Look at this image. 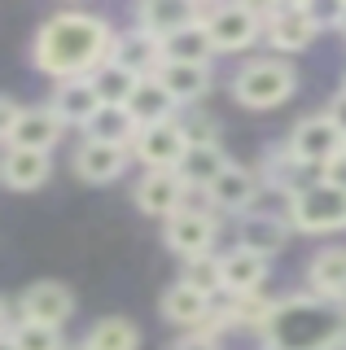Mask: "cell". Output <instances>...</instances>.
I'll return each instance as SVG.
<instances>
[{
    "label": "cell",
    "instance_id": "1",
    "mask_svg": "<svg viewBox=\"0 0 346 350\" xmlns=\"http://www.w3.org/2000/svg\"><path fill=\"white\" fill-rule=\"evenodd\" d=\"M114 40H118V31L105 18L83 14V9H66V14H53L36 31L31 57H36V70L53 75L57 83L92 79L114 57Z\"/></svg>",
    "mask_w": 346,
    "mask_h": 350
},
{
    "label": "cell",
    "instance_id": "2",
    "mask_svg": "<svg viewBox=\"0 0 346 350\" xmlns=\"http://www.w3.org/2000/svg\"><path fill=\"white\" fill-rule=\"evenodd\" d=\"M267 350H333L346 346V306L320 293L276 302L263 328Z\"/></svg>",
    "mask_w": 346,
    "mask_h": 350
},
{
    "label": "cell",
    "instance_id": "3",
    "mask_svg": "<svg viewBox=\"0 0 346 350\" xmlns=\"http://www.w3.org/2000/svg\"><path fill=\"white\" fill-rule=\"evenodd\" d=\"M294 83H298V75H294V66L285 57H254V62H245L241 70H237L232 96L241 105H250V109H272L294 92Z\"/></svg>",
    "mask_w": 346,
    "mask_h": 350
},
{
    "label": "cell",
    "instance_id": "4",
    "mask_svg": "<svg viewBox=\"0 0 346 350\" xmlns=\"http://www.w3.org/2000/svg\"><path fill=\"white\" fill-rule=\"evenodd\" d=\"M285 215L298 232H311V237L316 232H342L346 228V193L320 180V184H311L307 193H298Z\"/></svg>",
    "mask_w": 346,
    "mask_h": 350
},
{
    "label": "cell",
    "instance_id": "5",
    "mask_svg": "<svg viewBox=\"0 0 346 350\" xmlns=\"http://www.w3.org/2000/svg\"><path fill=\"white\" fill-rule=\"evenodd\" d=\"M202 27L211 31L215 53H241V49H250V44L267 31V22L250 5H215V9H207Z\"/></svg>",
    "mask_w": 346,
    "mask_h": 350
},
{
    "label": "cell",
    "instance_id": "6",
    "mask_svg": "<svg viewBox=\"0 0 346 350\" xmlns=\"http://www.w3.org/2000/svg\"><path fill=\"white\" fill-rule=\"evenodd\" d=\"M289 153H294L298 162H307V167H316L324 171L338 153H346V136L338 127H333V118L329 114H311V118H302V123L289 131Z\"/></svg>",
    "mask_w": 346,
    "mask_h": 350
},
{
    "label": "cell",
    "instance_id": "7",
    "mask_svg": "<svg viewBox=\"0 0 346 350\" xmlns=\"http://www.w3.org/2000/svg\"><path fill=\"white\" fill-rule=\"evenodd\" d=\"M263 22H267L263 36L276 44V53H298L320 36V18L311 5H272Z\"/></svg>",
    "mask_w": 346,
    "mask_h": 350
},
{
    "label": "cell",
    "instance_id": "8",
    "mask_svg": "<svg viewBox=\"0 0 346 350\" xmlns=\"http://www.w3.org/2000/svg\"><path fill=\"white\" fill-rule=\"evenodd\" d=\"M189 136L180 123H158V127H140L132 153L145 162L149 171H180V162L189 158Z\"/></svg>",
    "mask_w": 346,
    "mask_h": 350
},
{
    "label": "cell",
    "instance_id": "9",
    "mask_svg": "<svg viewBox=\"0 0 346 350\" xmlns=\"http://www.w3.org/2000/svg\"><path fill=\"white\" fill-rule=\"evenodd\" d=\"M263 189H267L263 171L228 162V167H224V175L207 189V202L215 206V211H241V215H250V211H254V202L263 197Z\"/></svg>",
    "mask_w": 346,
    "mask_h": 350
},
{
    "label": "cell",
    "instance_id": "10",
    "mask_svg": "<svg viewBox=\"0 0 346 350\" xmlns=\"http://www.w3.org/2000/svg\"><path fill=\"white\" fill-rule=\"evenodd\" d=\"M207 18V9L189 5V0H149V5H136V27L154 40H171L180 31L198 27Z\"/></svg>",
    "mask_w": 346,
    "mask_h": 350
},
{
    "label": "cell",
    "instance_id": "11",
    "mask_svg": "<svg viewBox=\"0 0 346 350\" xmlns=\"http://www.w3.org/2000/svg\"><path fill=\"white\" fill-rule=\"evenodd\" d=\"M167 245L185 258H198V254H211V241H215V215L198 211V206H185L167 219Z\"/></svg>",
    "mask_w": 346,
    "mask_h": 350
},
{
    "label": "cell",
    "instance_id": "12",
    "mask_svg": "<svg viewBox=\"0 0 346 350\" xmlns=\"http://www.w3.org/2000/svg\"><path fill=\"white\" fill-rule=\"evenodd\" d=\"M62 127L66 123L57 118L53 105H27L23 118H18V127L5 136V149H40V153H49L62 140Z\"/></svg>",
    "mask_w": 346,
    "mask_h": 350
},
{
    "label": "cell",
    "instance_id": "13",
    "mask_svg": "<svg viewBox=\"0 0 346 350\" xmlns=\"http://www.w3.org/2000/svg\"><path fill=\"white\" fill-rule=\"evenodd\" d=\"M185 193H189V184H185L180 171H149L136 189V206L145 215L171 219L176 211H185Z\"/></svg>",
    "mask_w": 346,
    "mask_h": 350
},
{
    "label": "cell",
    "instance_id": "14",
    "mask_svg": "<svg viewBox=\"0 0 346 350\" xmlns=\"http://www.w3.org/2000/svg\"><path fill=\"white\" fill-rule=\"evenodd\" d=\"M118 66H127V70L136 75V79H154V75L167 66V53H162V40L154 36H145V31H118V40H114V57Z\"/></svg>",
    "mask_w": 346,
    "mask_h": 350
},
{
    "label": "cell",
    "instance_id": "15",
    "mask_svg": "<svg viewBox=\"0 0 346 350\" xmlns=\"http://www.w3.org/2000/svg\"><path fill=\"white\" fill-rule=\"evenodd\" d=\"M132 162V149L123 145H101V140H83L79 153H75V171L83 175L88 184H110L127 171Z\"/></svg>",
    "mask_w": 346,
    "mask_h": 350
},
{
    "label": "cell",
    "instance_id": "16",
    "mask_svg": "<svg viewBox=\"0 0 346 350\" xmlns=\"http://www.w3.org/2000/svg\"><path fill=\"white\" fill-rule=\"evenodd\" d=\"M49 105L57 109V118L66 127H88L92 114L101 109V92H96L92 79H66V83L53 88V101Z\"/></svg>",
    "mask_w": 346,
    "mask_h": 350
},
{
    "label": "cell",
    "instance_id": "17",
    "mask_svg": "<svg viewBox=\"0 0 346 350\" xmlns=\"http://www.w3.org/2000/svg\"><path fill=\"white\" fill-rule=\"evenodd\" d=\"M267 280V258L254 254V250L237 245L232 254H224V293L228 298H250V293L263 289Z\"/></svg>",
    "mask_w": 346,
    "mask_h": 350
},
{
    "label": "cell",
    "instance_id": "18",
    "mask_svg": "<svg viewBox=\"0 0 346 350\" xmlns=\"http://www.w3.org/2000/svg\"><path fill=\"white\" fill-rule=\"evenodd\" d=\"M162 315H167L171 324H185V328H202L215 320V298H207V293H198L193 284L176 280L167 293H162Z\"/></svg>",
    "mask_w": 346,
    "mask_h": 350
},
{
    "label": "cell",
    "instance_id": "19",
    "mask_svg": "<svg viewBox=\"0 0 346 350\" xmlns=\"http://www.w3.org/2000/svg\"><path fill=\"white\" fill-rule=\"evenodd\" d=\"M263 180H267V189H276L280 197H289V202H294L298 193H307L311 184H320V175H316V167L298 162L294 153L285 149V153H272V158H267Z\"/></svg>",
    "mask_w": 346,
    "mask_h": 350
},
{
    "label": "cell",
    "instance_id": "20",
    "mask_svg": "<svg viewBox=\"0 0 346 350\" xmlns=\"http://www.w3.org/2000/svg\"><path fill=\"white\" fill-rule=\"evenodd\" d=\"M23 302H27L31 320H36V324H53V328H62V320H66L70 306H75L70 289H66V284H57V280H36L23 293Z\"/></svg>",
    "mask_w": 346,
    "mask_h": 350
},
{
    "label": "cell",
    "instance_id": "21",
    "mask_svg": "<svg viewBox=\"0 0 346 350\" xmlns=\"http://www.w3.org/2000/svg\"><path fill=\"white\" fill-rule=\"evenodd\" d=\"M176 105H180V101L158 83V75H154V79H140L136 92H132V101H127V109H132V118H136L140 127L176 123V118H171V114H176Z\"/></svg>",
    "mask_w": 346,
    "mask_h": 350
},
{
    "label": "cell",
    "instance_id": "22",
    "mask_svg": "<svg viewBox=\"0 0 346 350\" xmlns=\"http://www.w3.org/2000/svg\"><path fill=\"white\" fill-rule=\"evenodd\" d=\"M83 131H88V140H101V145H123V149H132L136 136H140V123L132 118V109H127V105H101Z\"/></svg>",
    "mask_w": 346,
    "mask_h": 350
},
{
    "label": "cell",
    "instance_id": "23",
    "mask_svg": "<svg viewBox=\"0 0 346 350\" xmlns=\"http://www.w3.org/2000/svg\"><path fill=\"white\" fill-rule=\"evenodd\" d=\"M158 83L167 88V92L176 96L180 105H189V101H202V96H207V88H211V66L167 62V66L158 70Z\"/></svg>",
    "mask_w": 346,
    "mask_h": 350
},
{
    "label": "cell",
    "instance_id": "24",
    "mask_svg": "<svg viewBox=\"0 0 346 350\" xmlns=\"http://www.w3.org/2000/svg\"><path fill=\"white\" fill-rule=\"evenodd\" d=\"M307 276H311V293L342 302V298H346V250H342V245L320 250V254L311 258Z\"/></svg>",
    "mask_w": 346,
    "mask_h": 350
},
{
    "label": "cell",
    "instance_id": "25",
    "mask_svg": "<svg viewBox=\"0 0 346 350\" xmlns=\"http://www.w3.org/2000/svg\"><path fill=\"white\" fill-rule=\"evenodd\" d=\"M49 153L40 149H5V184L18 193L27 189H40V184L49 180Z\"/></svg>",
    "mask_w": 346,
    "mask_h": 350
},
{
    "label": "cell",
    "instance_id": "26",
    "mask_svg": "<svg viewBox=\"0 0 346 350\" xmlns=\"http://www.w3.org/2000/svg\"><path fill=\"white\" fill-rule=\"evenodd\" d=\"M224 167H228V158H224L219 145H193L189 158L180 162V175H185L189 189H211V184L224 175Z\"/></svg>",
    "mask_w": 346,
    "mask_h": 350
},
{
    "label": "cell",
    "instance_id": "27",
    "mask_svg": "<svg viewBox=\"0 0 346 350\" xmlns=\"http://www.w3.org/2000/svg\"><path fill=\"white\" fill-rule=\"evenodd\" d=\"M162 53H167V62L207 66V62H211V53H215V40H211V31L198 22V27H189V31H180V36L162 40Z\"/></svg>",
    "mask_w": 346,
    "mask_h": 350
},
{
    "label": "cell",
    "instance_id": "28",
    "mask_svg": "<svg viewBox=\"0 0 346 350\" xmlns=\"http://www.w3.org/2000/svg\"><path fill=\"white\" fill-rule=\"evenodd\" d=\"M241 245L254 250V254H276L285 245V224L276 215H245L241 219Z\"/></svg>",
    "mask_w": 346,
    "mask_h": 350
},
{
    "label": "cell",
    "instance_id": "29",
    "mask_svg": "<svg viewBox=\"0 0 346 350\" xmlns=\"http://www.w3.org/2000/svg\"><path fill=\"white\" fill-rule=\"evenodd\" d=\"M92 83H96V92H101V105H127L132 101V92H136V75L127 70V66H118V62H105L101 70L92 75Z\"/></svg>",
    "mask_w": 346,
    "mask_h": 350
},
{
    "label": "cell",
    "instance_id": "30",
    "mask_svg": "<svg viewBox=\"0 0 346 350\" xmlns=\"http://www.w3.org/2000/svg\"><path fill=\"white\" fill-rule=\"evenodd\" d=\"M88 346L96 350H136V324L132 320H123V315H105V320H96L92 324V333L83 337Z\"/></svg>",
    "mask_w": 346,
    "mask_h": 350
},
{
    "label": "cell",
    "instance_id": "31",
    "mask_svg": "<svg viewBox=\"0 0 346 350\" xmlns=\"http://www.w3.org/2000/svg\"><path fill=\"white\" fill-rule=\"evenodd\" d=\"M180 280L193 284L198 293H207V298H219V293H224V258H215V254L185 258V271H180Z\"/></svg>",
    "mask_w": 346,
    "mask_h": 350
},
{
    "label": "cell",
    "instance_id": "32",
    "mask_svg": "<svg viewBox=\"0 0 346 350\" xmlns=\"http://www.w3.org/2000/svg\"><path fill=\"white\" fill-rule=\"evenodd\" d=\"M14 342L18 350H66V342H62V328H53V324H23L14 333Z\"/></svg>",
    "mask_w": 346,
    "mask_h": 350
},
{
    "label": "cell",
    "instance_id": "33",
    "mask_svg": "<svg viewBox=\"0 0 346 350\" xmlns=\"http://www.w3.org/2000/svg\"><path fill=\"white\" fill-rule=\"evenodd\" d=\"M180 127H185V136H189V145H219L215 140V123L211 118H202V114H193V118H176Z\"/></svg>",
    "mask_w": 346,
    "mask_h": 350
},
{
    "label": "cell",
    "instance_id": "34",
    "mask_svg": "<svg viewBox=\"0 0 346 350\" xmlns=\"http://www.w3.org/2000/svg\"><path fill=\"white\" fill-rule=\"evenodd\" d=\"M23 109H27V105H18L14 96H5V101H0V136H9V131L18 127V118H23Z\"/></svg>",
    "mask_w": 346,
    "mask_h": 350
},
{
    "label": "cell",
    "instance_id": "35",
    "mask_svg": "<svg viewBox=\"0 0 346 350\" xmlns=\"http://www.w3.org/2000/svg\"><path fill=\"white\" fill-rule=\"evenodd\" d=\"M320 180H324V184H333V189H342V193H346V153H338V158H333L329 167L320 171Z\"/></svg>",
    "mask_w": 346,
    "mask_h": 350
},
{
    "label": "cell",
    "instance_id": "36",
    "mask_svg": "<svg viewBox=\"0 0 346 350\" xmlns=\"http://www.w3.org/2000/svg\"><path fill=\"white\" fill-rule=\"evenodd\" d=\"M171 350H219V342H215V333H189V337H180Z\"/></svg>",
    "mask_w": 346,
    "mask_h": 350
},
{
    "label": "cell",
    "instance_id": "37",
    "mask_svg": "<svg viewBox=\"0 0 346 350\" xmlns=\"http://www.w3.org/2000/svg\"><path fill=\"white\" fill-rule=\"evenodd\" d=\"M324 114H329V118H333V127H338L342 136H346V92H338V96H333Z\"/></svg>",
    "mask_w": 346,
    "mask_h": 350
},
{
    "label": "cell",
    "instance_id": "38",
    "mask_svg": "<svg viewBox=\"0 0 346 350\" xmlns=\"http://www.w3.org/2000/svg\"><path fill=\"white\" fill-rule=\"evenodd\" d=\"M333 22H338V31H346V5L338 9V14H333Z\"/></svg>",
    "mask_w": 346,
    "mask_h": 350
},
{
    "label": "cell",
    "instance_id": "39",
    "mask_svg": "<svg viewBox=\"0 0 346 350\" xmlns=\"http://www.w3.org/2000/svg\"><path fill=\"white\" fill-rule=\"evenodd\" d=\"M0 350H18V342H14V337H5V342H0Z\"/></svg>",
    "mask_w": 346,
    "mask_h": 350
},
{
    "label": "cell",
    "instance_id": "40",
    "mask_svg": "<svg viewBox=\"0 0 346 350\" xmlns=\"http://www.w3.org/2000/svg\"><path fill=\"white\" fill-rule=\"evenodd\" d=\"M70 350H96V346H88V342H79V346H70Z\"/></svg>",
    "mask_w": 346,
    "mask_h": 350
},
{
    "label": "cell",
    "instance_id": "41",
    "mask_svg": "<svg viewBox=\"0 0 346 350\" xmlns=\"http://www.w3.org/2000/svg\"><path fill=\"white\" fill-rule=\"evenodd\" d=\"M333 350H346V346H333Z\"/></svg>",
    "mask_w": 346,
    "mask_h": 350
},
{
    "label": "cell",
    "instance_id": "42",
    "mask_svg": "<svg viewBox=\"0 0 346 350\" xmlns=\"http://www.w3.org/2000/svg\"><path fill=\"white\" fill-rule=\"evenodd\" d=\"M342 92H346V88H342Z\"/></svg>",
    "mask_w": 346,
    "mask_h": 350
}]
</instances>
